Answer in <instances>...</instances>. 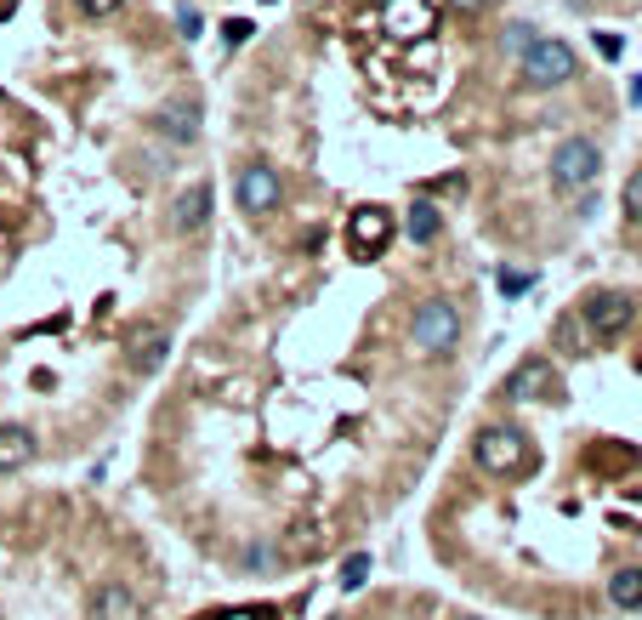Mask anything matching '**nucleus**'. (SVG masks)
<instances>
[{
  "label": "nucleus",
  "instance_id": "obj_25",
  "mask_svg": "<svg viewBox=\"0 0 642 620\" xmlns=\"http://www.w3.org/2000/svg\"><path fill=\"white\" fill-rule=\"evenodd\" d=\"M466 620H478V615H466Z\"/></svg>",
  "mask_w": 642,
  "mask_h": 620
},
{
  "label": "nucleus",
  "instance_id": "obj_24",
  "mask_svg": "<svg viewBox=\"0 0 642 620\" xmlns=\"http://www.w3.org/2000/svg\"><path fill=\"white\" fill-rule=\"evenodd\" d=\"M222 620H262L256 609H233V615H222Z\"/></svg>",
  "mask_w": 642,
  "mask_h": 620
},
{
  "label": "nucleus",
  "instance_id": "obj_20",
  "mask_svg": "<svg viewBox=\"0 0 642 620\" xmlns=\"http://www.w3.org/2000/svg\"><path fill=\"white\" fill-rule=\"evenodd\" d=\"M626 217H631V222H642V171L626 182Z\"/></svg>",
  "mask_w": 642,
  "mask_h": 620
},
{
  "label": "nucleus",
  "instance_id": "obj_18",
  "mask_svg": "<svg viewBox=\"0 0 642 620\" xmlns=\"http://www.w3.org/2000/svg\"><path fill=\"white\" fill-rule=\"evenodd\" d=\"M369 569H376L369 564V552H353V558L342 564V593H358V586L369 580Z\"/></svg>",
  "mask_w": 642,
  "mask_h": 620
},
{
  "label": "nucleus",
  "instance_id": "obj_16",
  "mask_svg": "<svg viewBox=\"0 0 642 620\" xmlns=\"http://www.w3.org/2000/svg\"><path fill=\"white\" fill-rule=\"evenodd\" d=\"M319 552H324V530H313V524H296L285 535V558H319Z\"/></svg>",
  "mask_w": 642,
  "mask_h": 620
},
{
  "label": "nucleus",
  "instance_id": "obj_4",
  "mask_svg": "<svg viewBox=\"0 0 642 620\" xmlns=\"http://www.w3.org/2000/svg\"><path fill=\"white\" fill-rule=\"evenodd\" d=\"M597 177H602V148H597L591 137L557 143V154H552V188H557V193H580V188H591Z\"/></svg>",
  "mask_w": 642,
  "mask_h": 620
},
{
  "label": "nucleus",
  "instance_id": "obj_21",
  "mask_svg": "<svg viewBox=\"0 0 642 620\" xmlns=\"http://www.w3.org/2000/svg\"><path fill=\"white\" fill-rule=\"evenodd\" d=\"M177 29H182V41H199V29H206V23H199L193 7H182V12H177Z\"/></svg>",
  "mask_w": 642,
  "mask_h": 620
},
{
  "label": "nucleus",
  "instance_id": "obj_14",
  "mask_svg": "<svg viewBox=\"0 0 642 620\" xmlns=\"http://www.w3.org/2000/svg\"><path fill=\"white\" fill-rule=\"evenodd\" d=\"M159 132L171 143H193L199 137V103H165L159 109Z\"/></svg>",
  "mask_w": 642,
  "mask_h": 620
},
{
  "label": "nucleus",
  "instance_id": "obj_17",
  "mask_svg": "<svg viewBox=\"0 0 642 620\" xmlns=\"http://www.w3.org/2000/svg\"><path fill=\"white\" fill-rule=\"evenodd\" d=\"M608 598H615L620 609H642V569H620L615 580H608Z\"/></svg>",
  "mask_w": 642,
  "mask_h": 620
},
{
  "label": "nucleus",
  "instance_id": "obj_15",
  "mask_svg": "<svg viewBox=\"0 0 642 620\" xmlns=\"http://www.w3.org/2000/svg\"><path fill=\"white\" fill-rule=\"evenodd\" d=\"M438 228H444V211H438L432 200H416V206H410V217H403V234H410L416 245L438 240Z\"/></svg>",
  "mask_w": 642,
  "mask_h": 620
},
{
  "label": "nucleus",
  "instance_id": "obj_9",
  "mask_svg": "<svg viewBox=\"0 0 642 620\" xmlns=\"http://www.w3.org/2000/svg\"><path fill=\"white\" fill-rule=\"evenodd\" d=\"M387 240H392V211H381V206H358V211L347 217V245H353L358 256H376Z\"/></svg>",
  "mask_w": 642,
  "mask_h": 620
},
{
  "label": "nucleus",
  "instance_id": "obj_3",
  "mask_svg": "<svg viewBox=\"0 0 642 620\" xmlns=\"http://www.w3.org/2000/svg\"><path fill=\"white\" fill-rule=\"evenodd\" d=\"M410 342H416L421 358H444V353H455V342H461V313H455L444 297H427V302L416 308Z\"/></svg>",
  "mask_w": 642,
  "mask_h": 620
},
{
  "label": "nucleus",
  "instance_id": "obj_8",
  "mask_svg": "<svg viewBox=\"0 0 642 620\" xmlns=\"http://www.w3.org/2000/svg\"><path fill=\"white\" fill-rule=\"evenodd\" d=\"M165 358H171V331H165V324H137V331L125 336V365L137 376H154Z\"/></svg>",
  "mask_w": 642,
  "mask_h": 620
},
{
  "label": "nucleus",
  "instance_id": "obj_1",
  "mask_svg": "<svg viewBox=\"0 0 642 620\" xmlns=\"http://www.w3.org/2000/svg\"><path fill=\"white\" fill-rule=\"evenodd\" d=\"M574 75H580V52H574L568 41L534 35V41L523 46V86H534V91H557V86H568Z\"/></svg>",
  "mask_w": 642,
  "mask_h": 620
},
{
  "label": "nucleus",
  "instance_id": "obj_13",
  "mask_svg": "<svg viewBox=\"0 0 642 620\" xmlns=\"http://www.w3.org/2000/svg\"><path fill=\"white\" fill-rule=\"evenodd\" d=\"M35 433L29 428H18V421H7V428H0V478H12V473H23L29 462H35Z\"/></svg>",
  "mask_w": 642,
  "mask_h": 620
},
{
  "label": "nucleus",
  "instance_id": "obj_5",
  "mask_svg": "<svg viewBox=\"0 0 642 620\" xmlns=\"http://www.w3.org/2000/svg\"><path fill=\"white\" fill-rule=\"evenodd\" d=\"M506 399H518V405H534V399H563V381H557V365L552 358H523V365L506 376Z\"/></svg>",
  "mask_w": 642,
  "mask_h": 620
},
{
  "label": "nucleus",
  "instance_id": "obj_22",
  "mask_svg": "<svg viewBox=\"0 0 642 620\" xmlns=\"http://www.w3.org/2000/svg\"><path fill=\"white\" fill-rule=\"evenodd\" d=\"M529 41H534V29H529V23H518V29H512V35H506V46H512V52H523Z\"/></svg>",
  "mask_w": 642,
  "mask_h": 620
},
{
  "label": "nucleus",
  "instance_id": "obj_11",
  "mask_svg": "<svg viewBox=\"0 0 642 620\" xmlns=\"http://www.w3.org/2000/svg\"><path fill=\"white\" fill-rule=\"evenodd\" d=\"M631 297H620V290H597V297L586 302V324H591V336H620L626 331V324H631Z\"/></svg>",
  "mask_w": 642,
  "mask_h": 620
},
{
  "label": "nucleus",
  "instance_id": "obj_12",
  "mask_svg": "<svg viewBox=\"0 0 642 620\" xmlns=\"http://www.w3.org/2000/svg\"><path fill=\"white\" fill-rule=\"evenodd\" d=\"M206 222H211V182H193L171 206V234H199Z\"/></svg>",
  "mask_w": 642,
  "mask_h": 620
},
{
  "label": "nucleus",
  "instance_id": "obj_2",
  "mask_svg": "<svg viewBox=\"0 0 642 620\" xmlns=\"http://www.w3.org/2000/svg\"><path fill=\"white\" fill-rule=\"evenodd\" d=\"M472 462H478L489 478H506V473L529 467L523 428H512V421H489V428H478V439H472Z\"/></svg>",
  "mask_w": 642,
  "mask_h": 620
},
{
  "label": "nucleus",
  "instance_id": "obj_23",
  "mask_svg": "<svg viewBox=\"0 0 642 620\" xmlns=\"http://www.w3.org/2000/svg\"><path fill=\"white\" fill-rule=\"evenodd\" d=\"M444 7H450V12H484L489 0H444Z\"/></svg>",
  "mask_w": 642,
  "mask_h": 620
},
{
  "label": "nucleus",
  "instance_id": "obj_7",
  "mask_svg": "<svg viewBox=\"0 0 642 620\" xmlns=\"http://www.w3.org/2000/svg\"><path fill=\"white\" fill-rule=\"evenodd\" d=\"M369 23H381L392 41H432V7L427 0H387Z\"/></svg>",
  "mask_w": 642,
  "mask_h": 620
},
{
  "label": "nucleus",
  "instance_id": "obj_19",
  "mask_svg": "<svg viewBox=\"0 0 642 620\" xmlns=\"http://www.w3.org/2000/svg\"><path fill=\"white\" fill-rule=\"evenodd\" d=\"M120 7H125V0H80V12H86L91 23H103V18H114Z\"/></svg>",
  "mask_w": 642,
  "mask_h": 620
},
{
  "label": "nucleus",
  "instance_id": "obj_10",
  "mask_svg": "<svg viewBox=\"0 0 642 620\" xmlns=\"http://www.w3.org/2000/svg\"><path fill=\"white\" fill-rule=\"evenodd\" d=\"M86 620H143V598L125 580H103L86 604Z\"/></svg>",
  "mask_w": 642,
  "mask_h": 620
},
{
  "label": "nucleus",
  "instance_id": "obj_6",
  "mask_svg": "<svg viewBox=\"0 0 642 620\" xmlns=\"http://www.w3.org/2000/svg\"><path fill=\"white\" fill-rule=\"evenodd\" d=\"M233 193H240V206H245L251 217H267V211H279L285 182H279V171L267 166V159H251V166L240 171V182H233Z\"/></svg>",
  "mask_w": 642,
  "mask_h": 620
}]
</instances>
